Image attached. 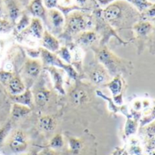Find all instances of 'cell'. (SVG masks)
Here are the masks:
<instances>
[{"instance_id": "6da1fadb", "label": "cell", "mask_w": 155, "mask_h": 155, "mask_svg": "<svg viewBox=\"0 0 155 155\" xmlns=\"http://www.w3.org/2000/svg\"><path fill=\"white\" fill-rule=\"evenodd\" d=\"M91 20L83 13L73 12L68 17L67 30L71 34H77L91 27Z\"/></svg>"}, {"instance_id": "7a4b0ae2", "label": "cell", "mask_w": 155, "mask_h": 155, "mask_svg": "<svg viewBox=\"0 0 155 155\" xmlns=\"http://www.w3.org/2000/svg\"><path fill=\"white\" fill-rule=\"evenodd\" d=\"M98 58L111 73H115L117 71L119 68V59L107 48H102L98 52Z\"/></svg>"}, {"instance_id": "3957f363", "label": "cell", "mask_w": 155, "mask_h": 155, "mask_svg": "<svg viewBox=\"0 0 155 155\" xmlns=\"http://www.w3.org/2000/svg\"><path fill=\"white\" fill-rule=\"evenodd\" d=\"M103 16L106 20L111 23L117 24L118 21L121 18L122 8L120 3H113L109 5L103 11Z\"/></svg>"}, {"instance_id": "277c9868", "label": "cell", "mask_w": 155, "mask_h": 155, "mask_svg": "<svg viewBox=\"0 0 155 155\" xmlns=\"http://www.w3.org/2000/svg\"><path fill=\"white\" fill-rule=\"evenodd\" d=\"M10 148L15 152H21L27 149V139L24 132L18 130L13 134L10 140Z\"/></svg>"}, {"instance_id": "5b68a950", "label": "cell", "mask_w": 155, "mask_h": 155, "mask_svg": "<svg viewBox=\"0 0 155 155\" xmlns=\"http://www.w3.org/2000/svg\"><path fill=\"white\" fill-rule=\"evenodd\" d=\"M43 32H44L43 26H42V23H41L40 19L38 18H33L31 19L30 26L28 27V28L24 30L22 32V34L32 35L37 38H41L42 36H43Z\"/></svg>"}, {"instance_id": "8992f818", "label": "cell", "mask_w": 155, "mask_h": 155, "mask_svg": "<svg viewBox=\"0 0 155 155\" xmlns=\"http://www.w3.org/2000/svg\"><path fill=\"white\" fill-rule=\"evenodd\" d=\"M41 38H42V45L47 50L55 52L59 49V42L48 31L45 30L43 32V36Z\"/></svg>"}, {"instance_id": "52a82bcc", "label": "cell", "mask_w": 155, "mask_h": 155, "mask_svg": "<svg viewBox=\"0 0 155 155\" xmlns=\"http://www.w3.org/2000/svg\"><path fill=\"white\" fill-rule=\"evenodd\" d=\"M29 11L36 18H42L44 21L47 20V12L43 6L42 0H32V2L29 5Z\"/></svg>"}, {"instance_id": "ba28073f", "label": "cell", "mask_w": 155, "mask_h": 155, "mask_svg": "<svg viewBox=\"0 0 155 155\" xmlns=\"http://www.w3.org/2000/svg\"><path fill=\"white\" fill-rule=\"evenodd\" d=\"M48 18H49L53 28L55 29H61L64 22H65V18L62 15V13L58 10V9H49L48 12Z\"/></svg>"}, {"instance_id": "9c48e42d", "label": "cell", "mask_w": 155, "mask_h": 155, "mask_svg": "<svg viewBox=\"0 0 155 155\" xmlns=\"http://www.w3.org/2000/svg\"><path fill=\"white\" fill-rule=\"evenodd\" d=\"M70 101L74 105H82L89 101V96L84 90L76 89L70 93Z\"/></svg>"}, {"instance_id": "30bf717a", "label": "cell", "mask_w": 155, "mask_h": 155, "mask_svg": "<svg viewBox=\"0 0 155 155\" xmlns=\"http://www.w3.org/2000/svg\"><path fill=\"white\" fill-rule=\"evenodd\" d=\"M96 40H97V35L92 31H84L77 38L78 43L84 46L92 45Z\"/></svg>"}, {"instance_id": "8fae6325", "label": "cell", "mask_w": 155, "mask_h": 155, "mask_svg": "<svg viewBox=\"0 0 155 155\" xmlns=\"http://www.w3.org/2000/svg\"><path fill=\"white\" fill-rule=\"evenodd\" d=\"M91 79L96 84H102L108 81V75L102 68H97L91 73Z\"/></svg>"}, {"instance_id": "7c38bea8", "label": "cell", "mask_w": 155, "mask_h": 155, "mask_svg": "<svg viewBox=\"0 0 155 155\" xmlns=\"http://www.w3.org/2000/svg\"><path fill=\"white\" fill-rule=\"evenodd\" d=\"M41 69V65L37 60H28L25 65V71L28 76L31 77H37Z\"/></svg>"}, {"instance_id": "4fadbf2b", "label": "cell", "mask_w": 155, "mask_h": 155, "mask_svg": "<svg viewBox=\"0 0 155 155\" xmlns=\"http://www.w3.org/2000/svg\"><path fill=\"white\" fill-rule=\"evenodd\" d=\"M8 87L10 91L16 95L22 93L25 89L24 84L18 78H11V80L8 81Z\"/></svg>"}, {"instance_id": "5bb4252c", "label": "cell", "mask_w": 155, "mask_h": 155, "mask_svg": "<svg viewBox=\"0 0 155 155\" xmlns=\"http://www.w3.org/2000/svg\"><path fill=\"white\" fill-rule=\"evenodd\" d=\"M39 125L40 127L46 130V131H52L54 130L56 127V121L52 117L49 116H44L40 119L39 120Z\"/></svg>"}, {"instance_id": "9a60e30c", "label": "cell", "mask_w": 155, "mask_h": 155, "mask_svg": "<svg viewBox=\"0 0 155 155\" xmlns=\"http://www.w3.org/2000/svg\"><path fill=\"white\" fill-rule=\"evenodd\" d=\"M8 8L10 18L15 21L19 15V8L15 0H8Z\"/></svg>"}, {"instance_id": "2e32d148", "label": "cell", "mask_w": 155, "mask_h": 155, "mask_svg": "<svg viewBox=\"0 0 155 155\" xmlns=\"http://www.w3.org/2000/svg\"><path fill=\"white\" fill-rule=\"evenodd\" d=\"M49 99V92L46 90H39L36 93V102L39 106L45 105Z\"/></svg>"}, {"instance_id": "e0dca14e", "label": "cell", "mask_w": 155, "mask_h": 155, "mask_svg": "<svg viewBox=\"0 0 155 155\" xmlns=\"http://www.w3.org/2000/svg\"><path fill=\"white\" fill-rule=\"evenodd\" d=\"M30 112V110L27 107L21 106V105H15L13 108L12 115L14 119H19Z\"/></svg>"}, {"instance_id": "ac0fdd59", "label": "cell", "mask_w": 155, "mask_h": 155, "mask_svg": "<svg viewBox=\"0 0 155 155\" xmlns=\"http://www.w3.org/2000/svg\"><path fill=\"white\" fill-rule=\"evenodd\" d=\"M150 29H151V26L148 22H140L135 26V30L140 36L147 35L150 31Z\"/></svg>"}, {"instance_id": "d6986e66", "label": "cell", "mask_w": 155, "mask_h": 155, "mask_svg": "<svg viewBox=\"0 0 155 155\" xmlns=\"http://www.w3.org/2000/svg\"><path fill=\"white\" fill-rule=\"evenodd\" d=\"M121 87H122L121 81L120 80L119 77L115 78V79L109 84V88H110V90L111 91V92H112V94L114 96L120 94V92L121 91Z\"/></svg>"}, {"instance_id": "ffe728a7", "label": "cell", "mask_w": 155, "mask_h": 155, "mask_svg": "<svg viewBox=\"0 0 155 155\" xmlns=\"http://www.w3.org/2000/svg\"><path fill=\"white\" fill-rule=\"evenodd\" d=\"M154 120H155V107L151 108V110H150V112L147 115L143 116V118L140 120V128L146 126L147 124L150 123Z\"/></svg>"}, {"instance_id": "44dd1931", "label": "cell", "mask_w": 155, "mask_h": 155, "mask_svg": "<svg viewBox=\"0 0 155 155\" xmlns=\"http://www.w3.org/2000/svg\"><path fill=\"white\" fill-rule=\"evenodd\" d=\"M137 130V122L131 120H129L127 121V124H126V127H125V134L127 136H130L131 134H134Z\"/></svg>"}, {"instance_id": "7402d4cb", "label": "cell", "mask_w": 155, "mask_h": 155, "mask_svg": "<svg viewBox=\"0 0 155 155\" xmlns=\"http://www.w3.org/2000/svg\"><path fill=\"white\" fill-rule=\"evenodd\" d=\"M30 24V18L27 16V15H24L22 18H21V19H20V21L18 23V25H17V31L18 32H20L21 30H23V29H25L28 25Z\"/></svg>"}, {"instance_id": "603a6c76", "label": "cell", "mask_w": 155, "mask_h": 155, "mask_svg": "<svg viewBox=\"0 0 155 155\" xmlns=\"http://www.w3.org/2000/svg\"><path fill=\"white\" fill-rule=\"evenodd\" d=\"M144 127H145V135L147 136V138L149 140L153 138L155 136V120Z\"/></svg>"}, {"instance_id": "cb8c5ba5", "label": "cell", "mask_w": 155, "mask_h": 155, "mask_svg": "<svg viewBox=\"0 0 155 155\" xmlns=\"http://www.w3.org/2000/svg\"><path fill=\"white\" fill-rule=\"evenodd\" d=\"M50 145H51L52 148H55V149L62 147L63 146V139H62V136L59 135V134L56 135L52 139V140L50 142Z\"/></svg>"}, {"instance_id": "d4e9b609", "label": "cell", "mask_w": 155, "mask_h": 155, "mask_svg": "<svg viewBox=\"0 0 155 155\" xmlns=\"http://www.w3.org/2000/svg\"><path fill=\"white\" fill-rule=\"evenodd\" d=\"M130 1L140 9V10H142V9H145L151 6V4L148 3L147 0H130Z\"/></svg>"}, {"instance_id": "484cf974", "label": "cell", "mask_w": 155, "mask_h": 155, "mask_svg": "<svg viewBox=\"0 0 155 155\" xmlns=\"http://www.w3.org/2000/svg\"><path fill=\"white\" fill-rule=\"evenodd\" d=\"M11 28H12V26L8 21L0 18V33L8 32L11 29Z\"/></svg>"}, {"instance_id": "4316f807", "label": "cell", "mask_w": 155, "mask_h": 155, "mask_svg": "<svg viewBox=\"0 0 155 155\" xmlns=\"http://www.w3.org/2000/svg\"><path fill=\"white\" fill-rule=\"evenodd\" d=\"M74 0H58V6L62 8H67L69 7H73Z\"/></svg>"}, {"instance_id": "83f0119b", "label": "cell", "mask_w": 155, "mask_h": 155, "mask_svg": "<svg viewBox=\"0 0 155 155\" xmlns=\"http://www.w3.org/2000/svg\"><path fill=\"white\" fill-rule=\"evenodd\" d=\"M15 100L20 103H29L28 101H30V94L29 92L28 91L26 94H23V96H18V97H16Z\"/></svg>"}, {"instance_id": "f1b7e54d", "label": "cell", "mask_w": 155, "mask_h": 155, "mask_svg": "<svg viewBox=\"0 0 155 155\" xmlns=\"http://www.w3.org/2000/svg\"><path fill=\"white\" fill-rule=\"evenodd\" d=\"M69 144H70V148L73 150H79L81 148V142L78 140H75V139H70Z\"/></svg>"}, {"instance_id": "f546056e", "label": "cell", "mask_w": 155, "mask_h": 155, "mask_svg": "<svg viewBox=\"0 0 155 155\" xmlns=\"http://www.w3.org/2000/svg\"><path fill=\"white\" fill-rule=\"evenodd\" d=\"M45 7L49 10L58 7V0H44Z\"/></svg>"}, {"instance_id": "4dcf8cb0", "label": "cell", "mask_w": 155, "mask_h": 155, "mask_svg": "<svg viewBox=\"0 0 155 155\" xmlns=\"http://www.w3.org/2000/svg\"><path fill=\"white\" fill-rule=\"evenodd\" d=\"M146 150L148 152L155 150V136L149 140V141H148V143L146 145Z\"/></svg>"}, {"instance_id": "1f68e13d", "label": "cell", "mask_w": 155, "mask_h": 155, "mask_svg": "<svg viewBox=\"0 0 155 155\" xmlns=\"http://www.w3.org/2000/svg\"><path fill=\"white\" fill-rule=\"evenodd\" d=\"M9 129H10V125L8 124V125L5 126L4 128H2L1 130H0V143L3 141V140L7 136L8 132L9 131Z\"/></svg>"}, {"instance_id": "d6a6232c", "label": "cell", "mask_w": 155, "mask_h": 155, "mask_svg": "<svg viewBox=\"0 0 155 155\" xmlns=\"http://www.w3.org/2000/svg\"><path fill=\"white\" fill-rule=\"evenodd\" d=\"M60 56L64 58V59H66L68 62H69L70 61V54H69V52H68V48H62L61 49H60Z\"/></svg>"}, {"instance_id": "836d02e7", "label": "cell", "mask_w": 155, "mask_h": 155, "mask_svg": "<svg viewBox=\"0 0 155 155\" xmlns=\"http://www.w3.org/2000/svg\"><path fill=\"white\" fill-rule=\"evenodd\" d=\"M11 78H12V75L9 72L3 71L0 73V81H9L11 80Z\"/></svg>"}, {"instance_id": "e575fe53", "label": "cell", "mask_w": 155, "mask_h": 155, "mask_svg": "<svg viewBox=\"0 0 155 155\" xmlns=\"http://www.w3.org/2000/svg\"><path fill=\"white\" fill-rule=\"evenodd\" d=\"M74 1L79 5L81 7H84L88 2H89V0H74Z\"/></svg>"}, {"instance_id": "d590c367", "label": "cell", "mask_w": 155, "mask_h": 155, "mask_svg": "<svg viewBox=\"0 0 155 155\" xmlns=\"http://www.w3.org/2000/svg\"><path fill=\"white\" fill-rule=\"evenodd\" d=\"M147 16L149 17H154L155 16V6H153L151 8H150L147 12Z\"/></svg>"}, {"instance_id": "8d00e7d4", "label": "cell", "mask_w": 155, "mask_h": 155, "mask_svg": "<svg viewBox=\"0 0 155 155\" xmlns=\"http://www.w3.org/2000/svg\"><path fill=\"white\" fill-rule=\"evenodd\" d=\"M39 155H53V153H52L50 150H43V151H41V152L39 153Z\"/></svg>"}, {"instance_id": "74e56055", "label": "cell", "mask_w": 155, "mask_h": 155, "mask_svg": "<svg viewBox=\"0 0 155 155\" xmlns=\"http://www.w3.org/2000/svg\"><path fill=\"white\" fill-rule=\"evenodd\" d=\"M111 1H112V0H98V2L100 4H101V5H106V4H108V3H110Z\"/></svg>"}, {"instance_id": "f35d334b", "label": "cell", "mask_w": 155, "mask_h": 155, "mask_svg": "<svg viewBox=\"0 0 155 155\" xmlns=\"http://www.w3.org/2000/svg\"><path fill=\"white\" fill-rule=\"evenodd\" d=\"M20 1H21L24 5H28V4L29 3L30 0H20Z\"/></svg>"}, {"instance_id": "ab89813d", "label": "cell", "mask_w": 155, "mask_h": 155, "mask_svg": "<svg viewBox=\"0 0 155 155\" xmlns=\"http://www.w3.org/2000/svg\"><path fill=\"white\" fill-rule=\"evenodd\" d=\"M1 3H2V0H0V6H1Z\"/></svg>"}]
</instances>
